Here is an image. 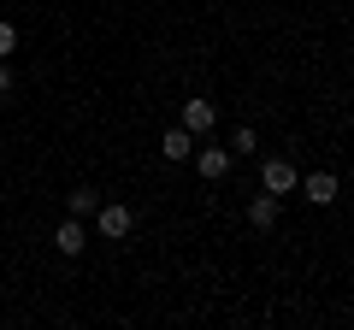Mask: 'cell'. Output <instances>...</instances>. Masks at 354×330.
<instances>
[{"label":"cell","mask_w":354,"mask_h":330,"mask_svg":"<svg viewBox=\"0 0 354 330\" xmlns=\"http://www.w3.org/2000/svg\"><path fill=\"white\" fill-rule=\"evenodd\" d=\"M130 224H136V213H130V206H118V201H101V206H95V230H101L106 242L130 236Z\"/></svg>","instance_id":"cell-1"},{"label":"cell","mask_w":354,"mask_h":330,"mask_svg":"<svg viewBox=\"0 0 354 330\" xmlns=\"http://www.w3.org/2000/svg\"><path fill=\"white\" fill-rule=\"evenodd\" d=\"M195 165H201L207 183H225L230 177V148H213V142L201 136V148H195Z\"/></svg>","instance_id":"cell-2"},{"label":"cell","mask_w":354,"mask_h":330,"mask_svg":"<svg viewBox=\"0 0 354 330\" xmlns=\"http://www.w3.org/2000/svg\"><path fill=\"white\" fill-rule=\"evenodd\" d=\"M183 130H189V136H213L218 130V106L213 101H183Z\"/></svg>","instance_id":"cell-3"},{"label":"cell","mask_w":354,"mask_h":330,"mask_svg":"<svg viewBox=\"0 0 354 330\" xmlns=\"http://www.w3.org/2000/svg\"><path fill=\"white\" fill-rule=\"evenodd\" d=\"M301 195L313 206H337V195H342V183H337V171H313V177L301 183Z\"/></svg>","instance_id":"cell-4"},{"label":"cell","mask_w":354,"mask_h":330,"mask_svg":"<svg viewBox=\"0 0 354 330\" xmlns=\"http://www.w3.org/2000/svg\"><path fill=\"white\" fill-rule=\"evenodd\" d=\"M53 248H59L65 260H77V254H83V248H88V236H83V218H65V224L53 230Z\"/></svg>","instance_id":"cell-5"},{"label":"cell","mask_w":354,"mask_h":330,"mask_svg":"<svg viewBox=\"0 0 354 330\" xmlns=\"http://www.w3.org/2000/svg\"><path fill=\"white\" fill-rule=\"evenodd\" d=\"M260 183H266L272 195H290V189H295V159H266Z\"/></svg>","instance_id":"cell-6"},{"label":"cell","mask_w":354,"mask_h":330,"mask_svg":"<svg viewBox=\"0 0 354 330\" xmlns=\"http://www.w3.org/2000/svg\"><path fill=\"white\" fill-rule=\"evenodd\" d=\"M248 224H254V230H272V224H278V195H272V189L248 201Z\"/></svg>","instance_id":"cell-7"},{"label":"cell","mask_w":354,"mask_h":330,"mask_svg":"<svg viewBox=\"0 0 354 330\" xmlns=\"http://www.w3.org/2000/svg\"><path fill=\"white\" fill-rule=\"evenodd\" d=\"M160 153H165V159H189V153H195V136H189L183 124L165 130V136H160Z\"/></svg>","instance_id":"cell-8"},{"label":"cell","mask_w":354,"mask_h":330,"mask_svg":"<svg viewBox=\"0 0 354 330\" xmlns=\"http://www.w3.org/2000/svg\"><path fill=\"white\" fill-rule=\"evenodd\" d=\"M95 206H101V195H95V189H71V195H65V213H71V218H88Z\"/></svg>","instance_id":"cell-9"},{"label":"cell","mask_w":354,"mask_h":330,"mask_svg":"<svg viewBox=\"0 0 354 330\" xmlns=\"http://www.w3.org/2000/svg\"><path fill=\"white\" fill-rule=\"evenodd\" d=\"M254 148H260V136H254L248 124H242V130H230V153H254Z\"/></svg>","instance_id":"cell-10"},{"label":"cell","mask_w":354,"mask_h":330,"mask_svg":"<svg viewBox=\"0 0 354 330\" xmlns=\"http://www.w3.org/2000/svg\"><path fill=\"white\" fill-rule=\"evenodd\" d=\"M12 48H18V30L0 18V59H12Z\"/></svg>","instance_id":"cell-11"},{"label":"cell","mask_w":354,"mask_h":330,"mask_svg":"<svg viewBox=\"0 0 354 330\" xmlns=\"http://www.w3.org/2000/svg\"><path fill=\"white\" fill-rule=\"evenodd\" d=\"M6 95H12V65L0 59V101H6Z\"/></svg>","instance_id":"cell-12"}]
</instances>
